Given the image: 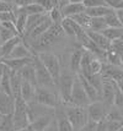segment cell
I'll return each instance as SVG.
<instances>
[{"mask_svg": "<svg viewBox=\"0 0 123 131\" xmlns=\"http://www.w3.org/2000/svg\"><path fill=\"white\" fill-rule=\"evenodd\" d=\"M76 75L71 72L70 70H62V74L58 81V90L60 102L63 105H69L71 104V93H73V87L75 82Z\"/></svg>", "mask_w": 123, "mask_h": 131, "instance_id": "1", "label": "cell"}, {"mask_svg": "<svg viewBox=\"0 0 123 131\" xmlns=\"http://www.w3.org/2000/svg\"><path fill=\"white\" fill-rule=\"evenodd\" d=\"M65 113L69 121L73 125L74 131H80L84 129V126L89 123V115H88V109L82 108V107H76L73 104L69 105H64Z\"/></svg>", "mask_w": 123, "mask_h": 131, "instance_id": "2", "label": "cell"}, {"mask_svg": "<svg viewBox=\"0 0 123 131\" xmlns=\"http://www.w3.org/2000/svg\"><path fill=\"white\" fill-rule=\"evenodd\" d=\"M33 65L36 69V77H37V85L38 87H44V88H49V90H54L58 88V86L55 83L54 79L52 75L49 74L46 66L43 65L41 59L38 58V54L36 53V57L33 59Z\"/></svg>", "mask_w": 123, "mask_h": 131, "instance_id": "3", "label": "cell"}, {"mask_svg": "<svg viewBox=\"0 0 123 131\" xmlns=\"http://www.w3.org/2000/svg\"><path fill=\"white\" fill-rule=\"evenodd\" d=\"M37 54H38V58L41 59V61L46 66V69L49 71V74L52 75V77L54 79L55 83L58 86L59 77H60V74H62V65H60V61H59V58L57 55L52 54V53H48V51H40Z\"/></svg>", "mask_w": 123, "mask_h": 131, "instance_id": "4", "label": "cell"}, {"mask_svg": "<svg viewBox=\"0 0 123 131\" xmlns=\"http://www.w3.org/2000/svg\"><path fill=\"white\" fill-rule=\"evenodd\" d=\"M36 102L48 107V108L55 109L59 107L62 102H60V97L53 90L49 88H44V87H37L36 91Z\"/></svg>", "mask_w": 123, "mask_h": 131, "instance_id": "5", "label": "cell"}, {"mask_svg": "<svg viewBox=\"0 0 123 131\" xmlns=\"http://www.w3.org/2000/svg\"><path fill=\"white\" fill-rule=\"evenodd\" d=\"M63 33H64V31L62 28V25L60 23H53L52 26L47 29V32L38 39V42L33 47H35L36 49H41V48L49 47L51 44H53L55 40L58 39Z\"/></svg>", "mask_w": 123, "mask_h": 131, "instance_id": "6", "label": "cell"}, {"mask_svg": "<svg viewBox=\"0 0 123 131\" xmlns=\"http://www.w3.org/2000/svg\"><path fill=\"white\" fill-rule=\"evenodd\" d=\"M90 99H89L88 94L85 92V88L82 86L80 79L76 75L75 82H74V87H73V93H71V104L76 105V107H82V108H88L90 104Z\"/></svg>", "mask_w": 123, "mask_h": 131, "instance_id": "7", "label": "cell"}, {"mask_svg": "<svg viewBox=\"0 0 123 131\" xmlns=\"http://www.w3.org/2000/svg\"><path fill=\"white\" fill-rule=\"evenodd\" d=\"M110 108H111V107L107 105L103 101L90 103L88 105V108H86L88 109L89 120H90V121H94V123H99V121L105 120L107 114H108Z\"/></svg>", "mask_w": 123, "mask_h": 131, "instance_id": "8", "label": "cell"}, {"mask_svg": "<svg viewBox=\"0 0 123 131\" xmlns=\"http://www.w3.org/2000/svg\"><path fill=\"white\" fill-rule=\"evenodd\" d=\"M116 92H117V83H116V81L111 80V79H107V77H103V81H102V101L107 105H110V107L113 105Z\"/></svg>", "mask_w": 123, "mask_h": 131, "instance_id": "9", "label": "cell"}, {"mask_svg": "<svg viewBox=\"0 0 123 131\" xmlns=\"http://www.w3.org/2000/svg\"><path fill=\"white\" fill-rule=\"evenodd\" d=\"M55 113V109L48 108V107H44L40 103L35 102L29 103V118H30V123L35 121V120L40 119L44 115H49V114H54Z\"/></svg>", "mask_w": 123, "mask_h": 131, "instance_id": "10", "label": "cell"}, {"mask_svg": "<svg viewBox=\"0 0 123 131\" xmlns=\"http://www.w3.org/2000/svg\"><path fill=\"white\" fill-rule=\"evenodd\" d=\"M78 77H79L80 81H81V83H82V86H84V88H85V92H86V94H88L90 102L95 103V102L102 101V94H101V92H100L99 90L84 76V75L78 74Z\"/></svg>", "mask_w": 123, "mask_h": 131, "instance_id": "11", "label": "cell"}, {"mask_svg": "<svg viewBox=\"0 0 123 131\" xmlns=\"http://www.w3.org/2000/svg\"><path fill=\"white\" fill-rule=\"evenodd\" d=\"M55 120H57L58 131H74L71 123L69 121L68 116H67L65 108L63 104H60L59 107L55 108Z\"/></svg>", "mask_w": 123, "mask_h": 131, "instance_id": "12", "label": "cell"}, {"mask_svg": "<svg viewBox=\"0 0 123 131\" xmlns=\"http://www.w3.org/2000/svg\"><path fill=\"white\" fill-rule=\"evenodd\" d=\"M15 110V98L11 94L0 91V114L1 115H12Z\"/></svg>", "mask_w": 123, "mask_h": 131, "instance_id": "13", "label": "cell"}, {"mask_svg": "<svg viewBox=\"0 0 123 131\" xmlns=\"http://www.w3.org/2000/svg\"><path fill=\"white\" fill-rule=\"evenodd\" d=\"M86 32H88L89 37L91 38V40L99 47L101 50L106 51V53L108 50H111L112 42L108 39V38H106L105 34L102 33V32H94V31H91V29H86Z\"/></svg>", "mask_w": 123, "mask_h": 131, "instance_id": "14", "label": "cell"}, {"mask_svg": "<svg viewBox=\"0 0 123 131\" xmlns=\"http://www.w3.org/2000/svg\"><path fill=\"white\" fill-rule=\"evenodd\" d=\"M22 40H24L22 36H16V37L11 38L10 40L3 43V46L0 48V58L1 59H7V58L10 57V54L12 53V50L15 49V47L17 46V44H20Z\"/></svg>", "mask_w": 123, "mask_h": 131, "instance_id": "15", "label": "cell"}, {"mask_svg": "<svg viewBox=\"0 0 123 131\" xmlns=\"http://www.w3.org/2000/svg\"><path fill=\"white\" fill-rule=\"evenodd\" d=\"M82 55H84V49L82 48L75 49L70 54V58H69V70L71 72H74L75 75H78L80 72Z\"/></svg>", "mask_w": 123, "mask_h": 131, "instance_id": "16", "label": "cell"}, {"mask_svg": "<svg viewBox=\"0 0 123 131\" xmlns=\"http://www.w3.org/2000/svg\"><path fill=\"white\" fill-rule=\"evenodd\" d=\"M36 57V55H35ZM35 58H29V59H3V64H5L12 72H18L22 69L33 61Z\"/></svg>", "mask_w": 123, "mask_h": 131, "instance_id": "17", "label": "cell"}, {"mask_svg": "<svg viewBox=\"0 0 123 131\" xmlns=\"http://www.w3.org/2000/svg\"><path fill=\"white\" fill-rule=\"evenodd\" d=\"M36 91H37V86L32 85L27 81H22L21 96L20 97L22 98L26 103H32L36 101Z\"/></svg>", "mask_w": 123, "mask_h": 131, "instance_id": "18", "label": "cell"}, {"mask_svg": "<svg viewBox=\"0 0 123 131\" xmlns=\"http://www.w3.org/2000/svg\"><path fill=\"white\" fill-rule=\"evenodd\" d=\"M54 119H55V113L49 115H44V116H42L40 119L32 121L30 124V129H31V131H44L48 126L51 125V123Z\"/></svg>", "mask_w": 123, "mask_h": 131, "instance_id": "19", "label": "cell"}, {"mask_svg": "<svg viewBox=\"0 0 123 131\" xmlns=\"http://www.w3.org/2000/svg\"><path fill=\"white\" fill-rule=\"evenodd\" d=\"M60 25H62V28H63V31H64V33L69 34V36H74V37H76L81 31H84V28L80 27L75 21H73L70 17H64L63 21L60 22Z\"/></svg>", "mask_w": 123, "mask_h": 131, "instance_id": "20", "label": "cell"}, {"mask_svg": "<svg viewBox=\"0 0 123 131\" xmlns=\"http://www.w3.org/2000/svg\"><path fill=\"white\" fill-rule=\"evenodd\" d=\"M15 14H16V23H15L16 29H17L18 34L24 37L25 33H26V23H27V16L29 15L21 7H17V6L15 9Z\"/></svg>", "mask_w": 123, "mask_h": 131, "instance_id": "21", "label": "cell"}, {"mask_svg": "<svg viewBox=\"0 0 123 131\" xmlns=\"http://www.w3.org/2000/svg\"><path fill=\"white\" fill-rule=\"evenodd\" d=\"M11 74L12 71L6 66L5 64H3V77H1V85H0V91L5 92L7 94L12 96L11 91ZM14 97V96H12Z\"/></svg>", "mask_w": 123, "mask_h": 131, "instance_id": "22", "label": "cell"}, {"mask_svg": "<svg viewBox=\"0 0 123 131\" xmlns=\"http://www.w3.org/2000/svg\"><path fill=\"white\" fill-rule=\"evenodd\" d=\"M85 10H86V7L82 3H69L62 9V14L64 17H73L78 14L84 12Z\"/></svg>", "mask_w": 123, "mask_h": 131, "instance_id": "23", "label": "cell"}, {"mask_svg": "<svg viewBox=\"0 0 123 131\" xmlns=\"http://www.w3.org/2000/svg\"><path fill=\"white\" fill-rule=\"evenodd\" d=\"M48 17V14H37V15H29L27 16V23H26V34H29L30 32H32L33 29L38 26V25H41L46 18ZM24 36V37H25Z\"/></svg>", "mask_w": 123, "mask_h": 131, "instance_id": "24", "label": "cell"}, {"mask_svg": "<svg viewBox=\"0 0 123 131\" xmlns=\"http://www.w3.org/2000/svg\"><path fill=\"white\" fill-rule=\"evenodd\" d=\"M20 75H21V77H22V80L24 81H27L30 83H32V85H35L38 87L37 85V77H36V69H35V65H33V61L29 65H26L21 71H18Z\"/></svg>", "mask_w": 123, "mask_h": 131, "instance_id": "25", "label": "cell"}, {"mask_svg": "<svg viewBox=\"0 0 123 131\" xmlns=\"http://www.w3.org/2000/svg\"><path fill=\"white\" fill-rule=\"evenodd\" d=\"M22 77L20 72H12L11 74V91L14 98L21 96V87H22Z\"/></svg>", "mask_w": 123, "mask_h": 131, "instance_id": "26", "label": "cell"}, {"mask_svg": "<svg viewBox=\"0 0 123 131\" xmlns=\"http://www.w3.org/2000/svg\"><path fill=\"white\" fill-rule=\"evenodd\" d=\"M116 11L111 9L110 6H97V7H91V9H86V14L90 17H106L107 15H110L111 12Z\"/></svg>", "mask_w": 123, "mask_h": 131, "instance_id": "27", "label": "cell"}, {"mask_svg": "<svg viewBox=\"0 0 123 131\" xmlns=\"http://www.w3.org/2000/svg\"><path fill=\"white\" fill-rule=\"evenodd\" d=\"M73 21H75L80 27H82L84 29H89L90 28V25H91V20H92V17H90L86 14V10L84 12H81V14H78V15H75V16L70 17Z\"/></svg>", "mask_w": 123, "mask_h": 131, "instance_id": "28", "label": "cell"}, {"mask_svg": "<svg viewBox=\"0 0 123 131\" xmlns=\"http://www.w3.org/2000/svg\"><path fill=\"white\" fill-rule=\"evenodd\" d=\"M107 27V23H106L105 17H94L91 20V25H90V28L94 32H103Z\"/></svg>", "mask_w": 123, "mask_h": 131, "instance_id": "29", "label": "cell"}, {"mask_svg": "<svg viewBox=\"0 0 123 131\" xmlns=\"http://www.w3.org/2000/svg\"><path fill=\"white\" fill-rule=\"evenodd\" d=\"M102 33L105 34L106 38H108L111 42L123 39V28H106Z\"/></svg>", "mask_w": 123, "mask_h": 131, "instance_id": "30", "label": "cell"}, {"mask_svg": "<svg viewBox=\"0 0 123 131\" xmlns=\"http://www.w3.org/2000/svg\"><path fill=\"white\" fill-rule=\"evenodd\" d=\"M106 120L108 121H121L123 123V110L122 109H118L117 107L112 105L110 110H108V114L106 116Z\"/></svg>", "mask_w": 123, "mask_h": 131, "instance_id": "31", "label": "cell"}, {"mask_svg": "<svg viewBox=\"0 0 123 131\" xmlns=\"http://www.w3.org/2000/svg\"><path fill=\"white\" fill-rule=\"evenodd\" d=\"M106 20V23H107V27L108 28H123L122 27V23L119 21V18H118V15L116 11L111 12L110 15H107L105 17Z\"/></svg>", "mask_w": 123, "mask_h": 131, "instance_id": "32", "label": "cell"}, {"mask_svg": "<svg viewBox=\"0 0 123 131\" xmlns=\"http://www.w3.org/2000/svg\"><path fill=\"white\" fill-rule=\"evenodd\" d=\"M27 15H37V14H47L44 11V9L38 3H33V4H30V5L21 7Z\"/></svg>", "mask_w": 123, "mask_h": 131, "instance_id": "33", "label": "cell"}, {"mask_svg": "<svg viewBox=\"0 0 123 131\" xmlns=\"http://www.w3.org/2000/svg\"><path fill=\"white\" fill-rule=\"evenodd\" d=\"M48 16L52 20L53 23H60L63 21V18H64L63 14H62V9L58 7V6H54L52 10L48 12Z\"/></svg>", "mask_w": 123, "mask_h": 131, "instance_id": "34", "label": "cell"}, {"mask_svg": "<svg viewBox=\"0 0 123 131\" xmlns=\"http://www.w3.org/2000/svg\"><path fill=\"white\" fill-rule=\"evenodd\" d=\"M1 131H15L14 127V121H12V115H5L3 118L1 125H0Z\"/></svg>", "mask_w": 123, "mask_h": 131, "instance_id": "35", "label": "cell"}, {"mask_svg": "<svg viewBox=\"0 0 123 131\" xmlns=\"http://www.w3.org/2000/svg\"><path fill=\"white\" fill-rule=\"evenodd\" d=\"M0 22L16 23V14H15V11L1 12V14H0Z\"/></svg>", "mask_w": 123, "mask_h": 131, "instance_id": "36", "label": "cell"}, {"mask_svg": "<svg viewBox=\"0 0 123 131\" xmlns=\"http://www.w3.org/2000/svg\"><path fill=\"white\" fill-rule=\"evenodd\" d=\"M82 4L85 5L86 9H91V7H97V6H107L105 0H84Z\"/></svg>", "mask_w": 123, "mask_h": 131, "instance_id": "37", "label": "cell"}, {"mask_svg": "<svg viewBox=\"0 0 123 131\" xmlns=\"http://www.w3.org/2000/svg\"><path fill=\"white\" fill-rule=\"evenodd\" d=\"M36 3H38V4H40V5L44 9V11L47 12V14L52 10L54 6H57V4H55V0H37Z\"/></svg>", "mask_w": 123, "mask_h": 131, "instance_id": "38", "label": "cell"}, {"mask_svg": "<svg viewBox=\"0 0 123 131\" xmlns=\"http://www.w3.org/2000/svg\"><path fill=\"white\" fill-rule=\"evenodd\" d=\"M15 9H16L15 3H7L4 0H0V14L6 11H15Z\"/></svg>", "mask_w": 123, "mask_h": 131, "instance_id": "39", "label": "cell"}, {"mask_svg": "<svg viewBox=\"0 0 123 131\" xmlns=\"http://www.w3.org/2000/svg\"><path fill=\"white\" fill-rule=\"evenodd\" d=\"M113 105L117 107L118 109H122L123 110V92L118 88V86H117V92H116V97H115Z\"/></svg>", "mask_w": 123, "mask_h": 131, "instance_id": "40", "label": "cell"}, {"mask_svg": "<svg viewBox=\"0 0 123 131\" xmlns=\"http://www.w3.org/2000/svg\"><path fill=\"white\" fill-rule=\"evenodd\" d=\"M107 6H110L113 10H122L123 9V0H105Z\"/></svg>", "mask_w": 123, "mask_h": 131, "instance_id": "41", "label": "cell"}, {"mask_svg": "<svg viewBox=\"0 0 123 131\" xmlns=\"http://www.w3.org/2000/svg\"><path fill=\"white\" fill-rule=\"evenodd\" d=\"M123 126V123L121 121H108L107 120V129L108 131H117Z\"/></svg>", "mask_w": 123, "mask_h": 131, "instance_id": "42", "label": "cell"}, {"mask_svg": "<svg viewBox=\"0 0 123 131\" xmlns=\"http://www.w3.org/2000/svg\"><path fill=\"white\" fill-rule=\"evenodd\" d=\"M37 0H16L15 1V5L17 6V7H25V6L30 5V4H33Z\"/></svg>", "mask_w": 123, "mask_h": 131, "instance_id": "43", "label": "cell"}, {"mask_svg": "<svg viewBox=\"0 0 123 131\" xmlns=\"http://www.w3.org/2000/svg\"><path fill=\"white\" fill-rule=\"evenodd\" d=\"M96 131H108L107 129V120H102L96 124Z\"/></svg>", "mask_w": 123, "mask_h": 131, "instance_id": "44", "label": "cell"}, {"mask_svg": "<svg viewBox=\"0 0 123 131\" xmlns=\"http://www.w3.org/2000/svg\"><path fill=\"white\" fill-rule=\"evenodd\" d=\"M96 124H97V123H94V121H90V120H89V123L84 126V129L80 131H96Z\"/></svg>", "mask_w": 123, "mask_h": 131, "instance_id": "45", "label": "cell"}, {"mask_svg": "<svg viewBox=\"0 0 123 131\" xmlns=\"http://www.w3.org/2000/svg\"><path fill=\"white\" fill-rule=\"evenodd\" d=\"M44 131H58V126H57V120L54 119L52 121V123H51V125L48 126L47 129H46V130Z\"/></svg>", "mask_w": 123, "mask_h": 131, "instance_id": "46", "label": "cell"}, {"mask_svg": "<svg viewBox=\"0 0 123 131\" xmlns=\"http://www.w3.org/2000/svg\"><path fill=\"white\" fill-rule=\"evenodd\" d=\"M117 15H118V18H119V21L122 23V27H123V9L122 10H117Z\"/></svg>", "mask_w": 123, "mask_h": 131, "instance_id": "47", "label": "cell"}, {"mask_svg": "<svg viewBox=\"0 0 123 131\" xmlns=\"http://www.w3.org/2000/svg\"><path fill=\"white\" fill-rule=\"evenodd\" d=\"M1 77H3V63H0V85H1Z\"/></svg>", "mask_w": 123, "mask_h": 131, "instance_id": "48", "label": "cell"}, {"mask_svg": "<svg viewBox=\"0 0 123 131\" xmlns=\"http://www.w3.org/2000/svg\"><path fill=\"white\" fill-rule=\"evenodd\" d=\"M70 3H82L84 0H69Z\"/></svg>", "mask_w": 123, "mask_h": 131, "instance_id": "49", "label": "cell"}, {"mask_svg": "<svg viewBox=\"0 0 123 131\" xmlns=\"http://www.w3.org/2000/svg\"><path fill=\"white\" fill-rule=\"evenodd\" d=\"M16 131H31V129L27 127V129H21V130H16Z\"/></svg>", "mask_w": 123, "mask_h": 131, "instance_id": "50", "label": "cell"}, {"mask_svg": "<svg viewBox=\"0 0 123 131\" xmlns=\"http://www.w3.org/2000/svg\"><path fill=\"white\" fill-rule=\"evenodd\" d=\"M3 118H4V115L0 114V125H1V121H3Z\"/></svg>", "mask_w": 123, "mask_h": 131, "instance_id": "51", "label": "cell"}, {"mask_svg": "<svg viewBox=\"0 0 123 131\" xmlns=\"http://www.w3.org/2000/svg\"><path fill=\"white\" fill-rule=\"evenodd\" d=\"M4 1H7V3H15L16 0H4Z\"/></svg>", "mask_w": 123, "mask_h": 131, "instance_id": "52", "label": "cell"}, {"mask_svg": "<svg viewBox=\"0 0 123 131\" xmlns=\"http://www.w3.org/2000/svg\"><path fill=\"white\" fill-rule=\"evenodd\" d=\"M1 46H3V40H1V37H0V48H1Z\"/></svg>", "mask_w": 123, "mask_h": 131, "instance_id": "53", "label": "cell"}, {"mask_svg": "<svg viewBox=\"0 0 123 131\" xmlns=\"http://www.w3.org/2000/svg\"><path fill=\"white\" fill-rule=\"evenodd\" d=\"M117 131H123V126H122V127H121V129H118Z\"/></svg>", "mask_w": 123, "mask_h": 131, "instance_id": "54", "label": "cell"}, {"mask_svg": "<svg viewBox=\"0 0 123 131\" xmlns=\"http://www.w3.org/2000/svg\"><path fill=\"white\" fill-rule=\"evenodd\" d=\"M0 63H3V59H1V58H0Z\"/></svg>", "mask_w": 123, "mask_h": 131, "instance_id": "55", "label": "cell"}, {"mask_svg": "<svg viewBox=\"0 0 123 131\" xmlns=\"http://www.w3.org/2000/svg\"><path fill=\"white\" fill-rule=\"evenodd\" d=\"M0 25H1V22H0Z\"/></svg>", "mask_w": 123, "mask_h": 131, "instance_id": "56", "label": "cell"}, {"mask_svg": "<svg viewBox=\"0 0 123 131\" xmlns=\"http://www.w3.org/2000/svg\"><path fill=\"white\" fill-rule=\"evenodd\" d=\"M0 131H1V130H0Z\"/></svg>", "mask_w": 123, "mask_h": 131, "instance_id": "57", "label": "cell"}]
</instances>
